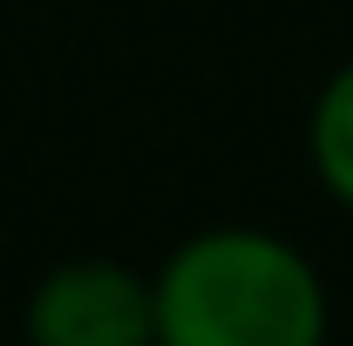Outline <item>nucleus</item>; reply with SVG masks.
<instances>
[{
  "instance_id": "obj_2",
  "label": "nucleus",
  "mask_w": 353,
  "mask_h": 346,
  "mask_svg": "<svg viewBox=\"0 0 353 346\" xmlns=\"http://www.w3.org/2000/svg\"><path fill=\"white\" fill-rule=\"evenodd\" d=\"M28 346H157L150 278L116 258L54 265L28 299Z\"/></svg>"
},
{
  "instance_id": "obj_3",
  "label": "nucleus",
  "mask_w": 353,
  "mask_h": 346,
  "mask_svg": "<svg viewBox=\"0 0 353 346\" xmlns=\"http://www.w3.org/2000/svg\"><path fill=\"white\" fill-rule=\"evenodd\" d=\"M306 156H312V176L326 183V197L353 211V61H347V68H333L326 88L312 95Z\"/></svg>"
},
{
  "instance_id": "obj_1",
  "label": "nucleus",
  "mask_w": 353,
  "mask_h": 346,
  "mask_svg": "<svg viewBox=\"0 0 353 346\" xmlns=\"http://www.w3.org/2000/svg\"><path fill=\"white\" fill-rule=\"evenodd\" d=\"M157 346H326V278L252 224L183 238L150 278Z\"/></svg>"
}]
</instances>
